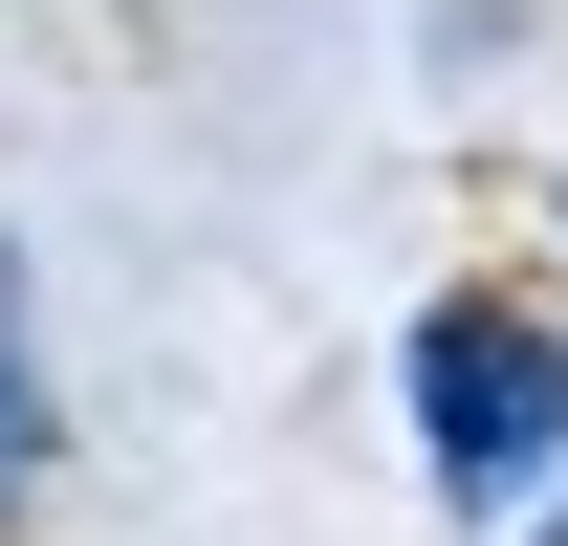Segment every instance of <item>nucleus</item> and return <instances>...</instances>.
Listing matches in <instances>:
<instances>
[{
    "instance_id": "1",
    "label": "nucleus",
    "mask_w": 568,
    "mask_h": 546,
    "mask_svg": "<svg viewBox=\"0 0 568 546\" xmlns=\"http://www.w3.org/2000/svg\"><path fill=\"white\" fill-rule=\"evenodd\" d=\"M416 437H437V503L503 525V503L568 459V350L525 328V306H437L416 328Z\"/></svg>"
},
{
    "instance_id": "2",
    "label": "nucleus",
    "mask_w": 568,
    "mask_h": 546,
    "mask_svg": "<svg viewBox=\"0 0 568 546\" xmlns=\"http://www.w3.org/2000/svg\"><path fill=\"white\" fill-rule=\"evenodd\" d=\"M44 437V372H22V306H0V459Z\"/></svg>"
}]
</instances>
